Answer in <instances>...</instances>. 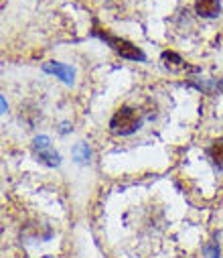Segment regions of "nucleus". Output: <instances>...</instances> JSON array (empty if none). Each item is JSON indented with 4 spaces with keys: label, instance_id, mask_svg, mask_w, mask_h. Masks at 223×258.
Instances as JSON below:
<instances>
[{
    "label": "nucleus",
    "instance_id": "f03ea898",
    "mask_svg": "<svg viewBox=\"0 0 223 258\" xmlns=\"http://www.w3.org/2000/svg\"><path fill=\"white\" fill-rule=\"evenodd\" d=\"M140 124H142L140 114L130 106H122L120 110H116V114L110 120V131L114 135L128 137V135H134L138 131Z\"/></svg>",
    "mask_w": 223,
    "mask_h": 258
},
{
    "label": "nucleus",
    "instance_id": "0eeeda50",
    "mask_svg": "<svg viewBox=\"0 0 223 258\" xmlns=\"http://www.w3.org/2000/svg\"><path fill=\"white\" fill-rule=\"evenodd\" d=\"M207 155H209L211 163H213L219 171H223V139L213 141V143H211V147L207 149Z\"/></svg>",
    "mask_w": 223,
    "mask_h": 258
},
{
    "label": "nucleus",
    "instance_id": "6e6552de",
    "mask_svg": "<svg viewBox=\"0 0 223 258\" xmlns=\"http://www.w3.org/2000/svg\"><path fill=\"white\" fill-rule=\"evenodd\" d=\"M90 157H92V153H90L86 143H80L76 149H73V159L78 163H90Z\"/></svg>",
    "mask_w": 223,
    "mask_h": 258
},
{
    "label": "nucleus",
    "instance_id": "f257e3e1",
    "mask_svg": "<svg viewBox=\"0 0 223 258\" xmlns=\"http://www.w3.org/2000/svg\"><path fill=\"white\" fill-rule=\"evenodd\" d=\"M92 35H96V37H100L102 41H106V43H108L120 57H124V59H132V61H144V59H146V55H144V51H142L140 47H136L134 43H130V41H126V39H122V37L112 35L108 29L100 27L98 21H94Z\"/></svg>",
    "mask_w": 223,
    "mask_h": 258
},
{
    "label": "nucleus",
    "instance_id": "39448f33",
    "mask_svg": "<svg viewBox=\"0 0 223 258\" xmlns=\"http://www.w3.org/2000/svg\"><path fill=\"white\" fill-rule=\"evenodd\" d=\"M195 13L203 19H213L221 13L219 0H195Z\"/></svg>",
    "mask_w": 223,
    "mask_h": 258
},
{
    "label": "nucleus",
    "instance_id": "7ed1b4c3",
    "mask_svg": "<svg viewBox=\"0 0 223 258\" xmlns=\"http://www.w3.org/2000/svg\"><path fill=\"white\" fill-rule=\"evenodd\" d=\"M33 151L37 155V159L41 163H45L47 167H59L61 165V157L55 153V149L51 147V139L41 135L33 141Z\"/></svg>",
    "mask_w": 223,
    "mask_h": 258
},
{
    "label": "nucleus",
    "instance_id": "1a4fd4ad",
    "mask_svg": "<svg viewBox=\"0 0 223 258\" xmlns=\"http://www.w3.org/2000/svg\"><path fill=\"white\" fill-rule=\"evenodd\" d=\"M203 252H205L207 258H219V246H217V242H209L203 248Z\"/></svg>",
    "mask_w": 223,
    "mask_h": 258
},
{
    "label": "nucleus",
    "instance_id": "20e7f679",
    "mask_svg": "<svg viewBox=\"0 0 223 258\" xmlns=\"http://www.w3.org/2000/svg\"><path fill=\"white\" fill-rule=\"evenodd\" d=\"M43 72L57 76L65 84H73V82H76V72H73V68L65 66V63H59V61H47V63H43Z\"/></svg>",
    "mask_w": 223,
    "mask_h": 258
},
{
    "label": "nucleus",
    "instance_id": "423d86ee",
    "mask_svg": "<svg viewBox=\"0 0 223 258\" xmlns=\"http://www.w3.org/2000/svg\"><path fill=\"white\" fill-rule=\"evenodd\" d=\"M161 59H163V63H165V68L171 70V72H181V70H187V68H189L187 63L183 61V57L177 55L175 51H163Z\"/></svg>",
    "mask_w": 223,
    "mask_h": 258
}]
</instances>
